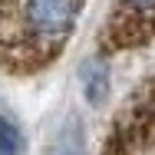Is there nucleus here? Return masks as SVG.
<instances>
[{
  "instance_id": "3",
  "label": "nucleus",
  "mask_w": 155,
  "mask_h": 155,
  "mask_svg": "<svg viewBox=\"0 0 155 155\" xmlns=\"http://www.w3.org/2000/svg\"><path fill=\"white\" fill-rule=\"evenodd\" d=\"M155 36V0H116V10L109 13L102 27V50L119 53L142 46Z\"/></svg>"
},
{
  "instance_id": "5",
  "label": "nucleus",
  "mask_w": 155,
  "mask_h": 155,
  "mask_svg": "<svg viewBox=\"0 0 155 155\" xmlns=\"http://www.w3.org/2000/svg\"><path fill=\"white\" fill-rule=\"evenodd\" d=\"M20 152V132L7 116H0V155H17Z\"/></svg>"
},
{
  "instance_id": "1",
  "label": "nucleus",
  "mask_w": 155,
  "mask_h": 155,
  "mask_svg": "<svg viewBox=\"0 0 155 155\" xmlns=\"http://www.w3.org/2000/svg\"><path fill=\"white\" fill-rule=\"evenodd\" d=\"M83 0H0V66L36 73L66 46Z\"/></svg>"
},
{
  "instance_id": "2",
  "label": "nucleus",
  "mask_w": 155,
  "mask_h": 155,
  "mask_svg": "<svg viewBox=\"0 0 155 155\" xmlns=\"http://www.w3.org/2000/svg\"><path fill=\"white\" fill-rule=\"evenodd\" d=\"M102 155H155V79L119 109Z\"/></svg>"
},
{
  "instance_id": "4",
  "label": "nucleus",
  "mask_w": 155,
  "mask_h": 155,
  "mask_svg": "<svg viewBox=\"0 0 155 155\" xmlns=\"http://www.w3.org/2000/svg\"><path fill=\"white\" fill-rule=\"evenodd\" d=\"M106 93H109V66H106V60L93 56L83 63V96L89 106H102Z\"/></svg>"
},
{
  "instance_id": "6",
  "label": "nucleus",
  "mask_w": 155,
  "mask_h": 155,
  "mask_svg": "<svg viewBox=\"0 0 155 155\" xmlns=\"http://www.w3.org/2000/svg\"><path fill=\"white\" fill-rule=\"evenodd\" d=\"M60 155H83L79 149H66V152H60Z\"/></svg>"
}]
</instances>
